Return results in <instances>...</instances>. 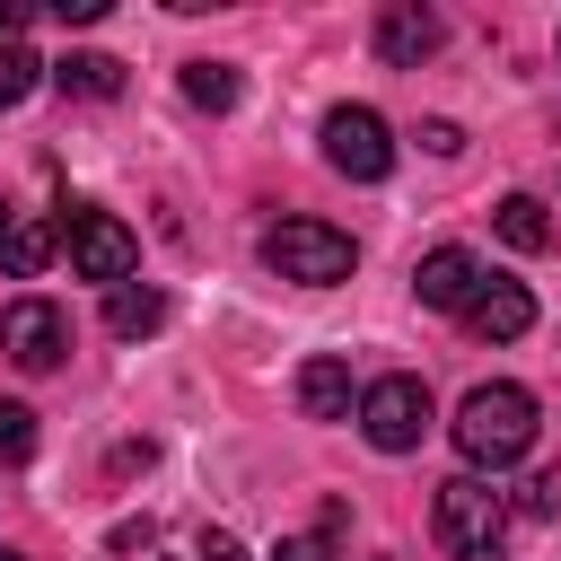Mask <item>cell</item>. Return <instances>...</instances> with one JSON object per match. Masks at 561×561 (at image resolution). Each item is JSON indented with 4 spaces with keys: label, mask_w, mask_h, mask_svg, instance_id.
<instances>
[{
    "label": "cell",
    "mask_w": 561,
    "mask_h": 561,
    "mask_svg": "<svg viewBox=\"0 0 561 561\" xmlns=\"http://www.w3.org/2000/svg\"><path fill=\"white\" fill-rule=\"evenodd\" d=\"M456 456L473 465V473H500V465H517V456H535V394L526 386H508V377H491V386H473L465 403H456Z\"/></svg>",
    "instance_id": "6da1fadb"
},
{
    "label": "cell",
    "mask_w": 561,
    "mask_h": 561,
    "mask_svg": "<svg viewBox=\"0 0 561 561\" xmlns=\"http://www.w3.org/2000/svg\"><path fill=\"white\" fill-rule=\"evenodd\" d=\"M430 526H438V543H447L456 561H500V543H508V500H500L482 473H447Z\"/></svg>",
    "instance_id": "7a4b0ae2"
},
{
    "label": "cell",
    "mask_w": 561,
    "mask_h": 561,
    "mask_svg": "<svg viewBox=\"0 0 561 561\" xmlns=\"http://www.w3.org/2000/svg\"><path fill=\"white\" fill-rule=\"evenodd\" d=\"M263 263L280 280H298V289H333V280H351L359 245L333 219H280V228H263Z\"/></svg>",
    "instance_id": "3957f363"
},
{
    "label": "cell",
    "mask_w": 561,
    "mask_h": 561,
    "mask_svg": "<svg viewBox=\"0 0 561 561\" xmlns=\"http://www.w3.org/2000/svg\"><path fill=\"white\" fill-rule=\"evenodd\" d=\"M359 438H368L377 456H412V447L430 438V386H421V377H377V386H359Z\"/></svg>",
    "instance_id": "277c9868"
},
{
    "label": "cell",
    "mask_w": 561,
    "mask_h": 561,
    "mask_svg": "<svg viewBox=\"0 0 561 561\" xmlns=\"http://www.w3.org/2000/svg\"><path fill=\"white\" fill-rule=\"evenodd\" d=\"M324 167L351 175V184H377V175L394 167L386 114H377V105H333V114H324Z\"/></svg>",
    "instance_id": "5b68a950"
},
{
    "label": "cell",
    "mask_w": 561,
    "mask_h": 561,
    "mask_svg": "<svg viewBox=\"0 0 561 561\" xmlns=\"http://www.w3.org/2000/svg\"><path fill=\"white\" fill-rule=\"evenodd\" d=\"M61 245H70V272L79 280H131V263H140V237L114 219V210H79L70 228H61Z\"/></svg>",
    "instance_id": "8992f818"
},
{
    "label": "cell",
    "mask_w": 561,
    "mask_h": 561,
    "mask_svg": "<svg viewBox=\"0 0 561 561\" xmlns=\"http://www.w3.org/2000/svg\"><path fill=\"white\" fill-rule=\"evenodd\" d=\"M0 351H9L18 368H53V359L70 351L61 307H53V298H18V307H0Z\"/></svg>",
    "instance_id": "52a82bcc"
},
{
    "label": "cell",
    "mask_w": 561,
    "mask_h": 561,
    "mask_svg": "<svg viewBox=\"0 0 561 561\" xmlns=\"http://www.w3.org/2000/svg\"><path fill=\"white\" fill-rule=\"evenodd\" d=\"M412 289H421V307H447V316H465V307L482 298V263H473L465 245H430V254L412 263Z\"/></svg>",
    "instance_id": "ba28073f"
},
{
    "label": "cell",
    "mask_w": 561,
    "mask_h": 561,
    "mask_svg": "<svg viewBox=\"0 0 561 561\" xmlns=\"http://www.w3.org/2000/svg\"><path fill=\"white\" fill-rule=\"evenodd\" d=\"M465 324H473V342H517V333L535 324V298H526V280H482V298L465 307Z\"/></svg>",
    "instance_id": "9c48e42d"
},
{
    "label": "cell",
    "mask_w": 561,
    "mask_h": 561,
    "mask_svg": "<svg viewBox=\"0 0 561 561\" xmlns=\"http://www.w3.org/2000/svg\"><path fill=\"white\" fill-rule=\"evenodd\" d=\"M438 35H447V26H438L430 9H386V18H377V53H386L394 70H421V61L438 53Z\"/></svg>",
    "instance_id": "30bf717a"
},
{
    "label": "cell",
    "mask_w": 561,
    "mask_h": 561,
    "mask_svg": "<svg viewBox=\"0 0 561 561\" xmlns=\"http://www.w3.org/2000/svg\"><path fill=\"white\" fill-rule=\"evenodd\" d=\"M351 403H359V394H351V359L324 351V359L298 368V412H307V421H351Z\"/></svg>",
    "instance_id": "8fae6325"
},
{
    "label": "cell",
    "mask_w": 561,
    "mask_h": 561,
    "mask_svg": "<svg viewBox=\"0 0 561 561\" xmlns=\"http://www.w3.org/2000/svg\"><path fill=\"white\" fill-rule=\"evenodd\" d=\"M53 245H61L53 219H9V237H0V272H9V280H35V272L53 263Z\"/></svg>",
    "instance_id": "7c38bea8"
},
{
    "label": "cell",
    "mask_w": 561,
    "mask_h": 561,
    "mask_svg": "<svg viewBox=\"0 0 561 561\" xmlns=\"http://www.w3.org/2000/svg\"><path fill=\"white\" fill-rule=\"evenodd\" d=\"M53 88L61 96H123V61L114 53H61L53 61Z\"/></svg>",
    "instance_id": "4fadbf2b"
},
{
    "label": "cell",
    "mask_w": 561,
    "mask_h": 561,
    "mask_svg": "<svg viewBox=\"0 0 561 561\" xmlns=\"http://www.w3.org/2000/svg\"><path fill=\"white\" fill-rule=\"evenodd\" d=\"M491 228H500V245H517V254H543V245H552V219H543L535 193H508V202L491 210Z\"/></svg>",
    "instance_id": "5bb4252c"
},
{
    "label": "cell",
    "mask_w": 561,
    "mask_h": 561,
    "mask_svg": "<svg viewBox=\"0 0 561 561\" xmlns=\"http://www.w3.org/2000/svg\"><path fill=\"white\" fill-rule=\"evenodd\" d=\"M158 324H167V298H158V289H131V280H123V289L105 298V333H114V342H140V333H158Z\"/></svg>",
    "instance_id": "9a60e30c"
},
{
    "label": "cell",
    "mask_w": 561,
    "mask_h": 561,
    "mask_svg": "<svg viewBox=\"0 0 561 561\" xmlns=\"http://www.w3.org/2000/svg\"><path fill=\"white\" fill-rule=\"evenodd\" d=\"M184 96L210 105V114H228V105H237V70H228V61H184Z\"/></svg>",
    "instance_id": "2e32d148"
},
{
    "label": "cell",
    "mask_w": 561,
    "mask_h": 561,
    "mask_svg": "<svg viewBox=\"0 0 561 561\" xmlns=\"http://www.w3.org/2000/svg\"><path fill=\"white\" fill-rule=\"evenodd\" d=\"M35 79H53V70H44L26 44H0V114H9V105H26V96H35Z\"/></svg>",
    "instance_id": "e0dca14e"
},
{
    "label": "cell",
    "mask_w": 561,
    "mask_h": 561,
    "mask_svg": "<svg viewBox=\"0 0 561 561\" xmlns=\"http://www.w3.org/2000/svg\"><path fill=\"white\" fill-rule=\"evenodd\" d=\"M26 456H35V412L0 403V465H26Z\"/></svg>",
    "instance_id": "ac0fdd59"
},
{
    "label": "cell",
    "mask_w": 561,
    "mask_h": 561,
    "mask_svg": "<svg viewBox=\"0 0 561 561\" xmlns=\"http://www.w3.org/2000/svg\"><path fill=\"white\" fill-rule=\"evenodd\" d=\"M517 508H526V517H561V465H535L526 491H517Z\"/></svg>",
    "instance_id": "d6986e66"
},
{
    "label": "cell",
    "mask_w": 561,
    "mask_h": 561,
    "mask_svg": "<svg viewBox=\"0 0 561 561\" xmlns=\"http://www.w3.org/2000/svg\"><path fill=\"white\" fill-rule=\"evenodd\" d=\"M272 561H333V535H280Z\"/></svg>",
    "instance_id": "ffe728a7"
},
{
    "label": "cell",
    "mask_w": 561,
    "mask_h": 561,
    "mask_svg": "<svg viewBox=\"0 0 561 561\" xmlns=\"http://www.w3.org/2000/svg\"><path fill=\"white\" fill-rule=\"evenodd\" d=\"M421 149H430V158H456L465 131H456V123H421Z\"/></svg>",
    "instance_id": "44dd1931"
},
{
    "label": "cell",
    "mask_w": 561,
    "mask_h": 561,
    "mask_svg": "<svg viewBox=\"0 0 561 561\" xmlns=\"http://www.w3.org/2000/svg\"><path fill=\"white\" fill-rule=\"evenodd\" d=\"M193 561H245V543H237V535H219V526H210V535H202V543H193Z\"/></svg>",
    "instance_id": "7402d4cb"
},
{
    "label": "cell",
    "mask_w": 561,
    "mask_h": 561,
    "mask_svg": "<svg viewBox=\"0 0 561 561\" xmlns=\"http://www.w3.org/2000/svg\"><path fill=\"white\" fill-rule=\"evenodd\" d=\"M18 26H26V0H0V44H18Z\"/></svg>",
    "instance_id": "603a6c76"
},
{
    "label": "cell",
    "mask_w": 561,
    "mask_h": 561,
    "mask_svg": "<svg viewBox=\"0 0 561 561\" xmlns=\"http://www.w3.org/2000/svg\"><path fill=\"white\" fill-rule=\"evenodd\" d=\"M0 237H9V210H0Z\"/></svg>",
    "instance_id": "cb8c5ba5"
},
{
    "label": "cell",
    "mask_w": 561,
    "mask_h": 561,
    "mask_svg": "<svg viewBox=\"0 0 561 561\" xmlns=\"http://www.w3.org/2000/svg\"><path fill=\"white\" fill-rule=\"evenodd\" d=\"M0 561H18V552H0Z\"/></svg>",
    "instance_id": "d4e9b609"
}]
</instances>
